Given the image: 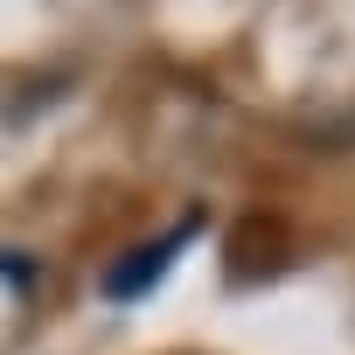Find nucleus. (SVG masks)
Returning a JSON list of instances; mask_svg holds the SVG:
<instances>
[{
	"label": "nucleus",
	"mask_w": 355,
	"mask_h": 355,
	"mask_svg": "<svg viewBox=\"0 0 355 355\" xmlns=\"http://www.w3.org/2000/svg\"><path fill=\"white\" fill-rule=\"evenodd\" d=\"M189 237H196V216H189V223H174V230H167V237H153V244H132V251L98 279V286H105V300H139V293H153V286L167 279L174 251H182Z\"/></svg>",
	"instance_id": "f257e3e1"
}]
</instances>
